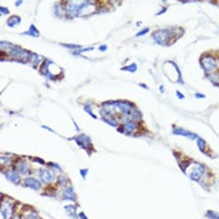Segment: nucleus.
<instances>
[{"label": "nucleus", "mask_w": 219, "mask_h": 219, "mask_svg": "<svg viewBox=\"0 0 219 219\" xmlns=\"http://www.w3.org/2000/svg\"><path fill=\"white\" fill-rule=\"evenodd\" d=\"M200 64L207 74H212L214 72H218L219 60L213 55H203L200 59Z\"/></svg>", "instance_id": "obj_1"}, {"label": "nucleus", "mask_w": 219, "mask_h": 219, "mask_svg": "<svg viewBox=\"0 0 219 219\" xmlns=\"http://www.w3.org/2000/svg\"><path fill=\"white\" fill-rule=\"evenodd\" d=\"M153 39L158 44L162 45H168L169 44V39H175V36L173 35V30L172 29H162V30H157L153 33Z\"/></svg>", "instance_id": "obj_2"}, {"label": "nucleus", "mask_w": 219, "mask_h": 219, "mask_svg": "<svg viewBox=\"0 0 219 219\" xmlns=\"http://www.w3.org/2000/svg\"><path fill=\"white\" fill-rule=\"evenodd\" d=\"M30 55H31V53H29L28 50L23 49V48H19V46H14L13 49L8 53V56L13 58L15 60H20V61H29Z\"/></svg>", "instance_id": "obj_3"}, {"label": "nucleus", "mask_w": 219, "mask_h": 219, "mask_svg": "<svg viewBox=\"0 0 219 219\" xmlns=\"http://www.w3.org/2000/svg\"><path fill=\"white\" fill-rule=\"evenodd\" d=\"M15 202L12 198H4L1 200V215L4 219H10L14 215Z\"/></svg>", "instance_id": "obj_4"}, {"label": "nucleus", "mask_w": 219, "mask_h": 219, "mask_svg": "<svg viewBox=\"0 0 219 219\" xmlns=\"http://www.w3.org/2000/svg\"><path fill=\"white\" fill-rule=\"evenodd\" d=\"M193 164H194V167L192 169V172L189 173V177L190 179H193L195 181H200L207 173V168L204 165L198 164V163H193Z\"/></svg>", "instance_id": "obj_5"}, {"label": "nucleus", "mask_w": 219, "mask_h": 219, "mask_svg": "<svg viewBox=\"0 0 219 219\" xmlns=\"http://www.w3.org/2000/svg\"><path fill=\"white\" fill-rule=\"evenodd\" d=\"M36 174L39 175L40 180L44 181V183H46V184L53 183L54 179H55V174H54V172H53V169H50V168H44V169L36 170Z\"/></svg>", "instance_id": "obj_6"}, {"label": "nucleus", "mask_w": 219, "mask_h": 219, "mask_svg": "<svg viewBox=\"0 0 219 219\" xmlns=\"http://www.w3.org/2000/svg\"><path fill=\"white\" fill-rule=\"evenodd\" d=\"M138 130H139V124H138L137 121H133V120L124 121L120 128L118 126V132L125 133V134H133V133H135Z\"/></svg>", "instance_id": "obj_7"}, {"label": "nucleus", "mask_w": 219, "mask_h": 219, "mask_svg": "<svg viewBox=\"0 0 219 219\" xmlns=\"http://www.w3.org/2000/svg\"><path fill=\"white\" fill-rule=\"evenodd\" d=\"M114 105H115V109L118 113H120L121 115H128L133 110V104L129 103V101H123V100H119V101H113Z\"/></svg>", "instance_id": "obj_8"}, {"label": "nucleus", "mask_w": 219, "mask_h": 219, "mask_svg": "<svg viewBox=\"0 0 219 219\" xmlns=\"http://www.w3.org/2000/svg\"><path fill=\"white\" fill-rule=\"evenodd\" d=\"M74 140H75L78 145H79V147H82V148L84 149V150L89 152V148H90V149H93V147H92V140H90V138H89L88 135H85V134H80L79 137L74 138Z\"/></svg>", "instance_id": "obj_9"}, {"label": "nucleus", "mask_w": 219, "mask_h": 219, "mask_svg": "<svg viewBox=\"0 0 219 219\" xmlns=\"http://www.w3.org/2000/svg\"><path fill=\"white\" fill-rule=\"evenodd\" d=\"M3 173H4L5 177L8 178V180H10L12 183H14V184H19L20 183L21 178H20V174L17 172V170H14V169H4Z\"/></svg>", "instance_id": "obj_10"}, {"label": "nucleus", "mask_w": 219, "mask_h": 219, "mask_svg": "<svg viewBox=\"0 0 219 219\" xmlns=\"http://www.w3.org/2000/svg\"><path fill=\"white\" fill-rule=\"evenodd\" d=\"M61 198H63V200H73V202L77 200V195H75V192H74L73 186H65V188L63 189Z\"/></svg>", "instance_id": "obj_11"}, {"label": "nucleus", "mask_w": 219, "mask_h": 219, "mask_svg": "<svg viewBox=\"0 0 219 219\" xmlns=\"http://www.w3.org/2000/svg\"><path fill=\"white\" fill-rule=\"evenodd\" d=\"M15 169L19 174H28L30 172V167L29 163L26 160H17L15 163Z\"/></svg>", "instance_id": "obj_12"}, {"label": "nucleus", "mask_w": 219, "mask_h": 219, "mask_svg": "<svg viewBox=\"0 0 219 219\" xmlns=\"http://www.w3.org/2000/svg\"><path fill=\"white\" fill-rule=\"evenodd\" d=\"M24 185L25 186H29L30 189H34V190H39L41 188V184L38 179L35 178H31V177H28L24 179Z\"/></svg>", "instance_id": "obj_13"}, {"label": "nucleus", "mask_w": 219, "mask_h": 219, "mask_svg": "<svg viewBox=\"0 0 219 219\" xmlns=\"http://www.w3.org/2000/svg\"><path fill=\"white\" fill-rule=\"evenodd\" d=\"M21 219H40V217L33 208H25V210L23 212V215H21Z\"/></svg>", "instance_id": "obj_14"}, {"label": "nucleus", "mask_w": 219, "mask_h": 219, "mask_svg": "<svg viewBox=\"0 0 219 219\" xmlns=\"http://www.w3.org/2000/svg\"><path fill=\"white\" fill-rule=\"evenodd\" d=\"M101 108H103V109L106 111V114H109L110 116H114L116 113H118V111H116V109H115L114 103H110V101H105V103H103Z\"/></svg>", "instance_id": "obj_15"}, {"label": "nucleus", "mask_w": 219, "mask_h": 219, "mask_svg": "<svg viewBox=\"0 0 219 219\" xmlns=\"http://www.w3.org/2000/svg\"><path fill=\"white\" fill-rule=\"evenodd\" d=\"M174 134H179V135H184V137H188V138H192V139H198V137L193 133H190L188 130H184L181 129V128H177V129H174Z\"/></svg>", "instance_id": "obj_16"}, {"label": "nucleus", "mask_w": 219, "mask_h": 219, "mask_svg": "<svg viewBox=\"0 0 219 219\" xmlns=\"http://www.w3.org/2000/svg\"><path fill=\"white\" fill-rule=\"evenodd\" d=\"M13 158V155L12 154H1V157H0V163H1V168L3 169H5V167H7L8 164H10L12 163V159Z\"/></svg>", "instance_id": "obj_17"}, {"label": "nucleus", "mask_w": 219, "mask_h": 219, "mask_svg": "<svg viewBox=\"0 0 219 219\" xmlns=\"http://www.w3.org/2000/svg\"><path fill=\"white\" fill-rule=\"evenodd\" d=\"M41 60H43V58H41L40 55H38V54H33V53H31L30 59H29V63H30L34 68H38V66L40 65Z\"/></svg>", "instance_id": "obj_18"}, {"label": "nucleus", "mask_w": 219, "mask_h": 219, "mask_svg": "<svg viewBox=\"0 0 219 219\" xmlns=\"http://www.w3.org/2000/svg\"><path fill=\"white\" fill-rule=\"evenodd\" d=\"M129 119L133 120V121H139L142 119V114H140V111L138 110L137 108H133V110L129 113Z\"/></svg>", "instance_id": "obj_19"}, {"label": "nucleus", "mask_w": 219, "mask_h": 219, "mask_svg": "<svg viewBox=\"0 0 219 219\" xmlns=\"http://www.w3.org/2000/svg\"><path fill=\"white\" fill-rule=\"evenodd\" d=\"M24 35H29V36H34V38H39V31H38V29L35 28V25L34 24H31L30 25V29L29 30H26V31H24L23 33Z\"/></svg>", "instance_id": "obj_20"}, {"label": "nucleus", "mask_w": 219, "mask_h": 219, "mask_svg": "<svg viewBox=\"0 0 219 219\" xmlns=\"http://www.w3.org/2000/svg\"><path fill=\"white\" fill-rule=\"evenodd\" d=\"M20 21H21V19H20V17H18V15H14V17H10L9 19H8V21H7V24L10 26V28H14L15 25H18V24H20Z\"/></svg>", "instance_id": "obj_21"}, {"label": "nucleus", "mask_w": 219, "mask_h": 219, "mask_svg": "<svg viewBox=\"0 0 219 219\" xmlns=\"http://www.w3.org/2000/svg\"><path fill=\"white\" fill-rule=\"evenodd\" d=\"M14 46H15V45L10 44V43H7V41H1V43H0V49H1V53H3V54H5V51L9 53Z\"/></svg>", "instance_id": "obj_22"}, {"label": "nucleus", "mask_w": 219, "mask_h": 219, "mask_svg": "<svg viewBox=\"0 0 219 219\" xmlns=\"http://www.w3.org/2000/svg\"><path fill=\"white\" fill-rule=\"evenodd\" d=\"M208 79H209L213 84L219 85V72H214L212 74H208Z\"/></svg>", "instance_id": "obj_23"}, {"label": "nucleus", "mask_w": 219, "mask_h": 219, "mask_svg": "<svg viewBox=\"0 0 219 219\" xmlns=\"http://www.w3.org/2000/svg\"><path fill=\"white\" fill-rule=\"evenodd\" d=\"M105 123H108L109 125H113V126H119V120L114 118V116H109V118H105L103 119Z\"/></svg>", "instance_id": "obj_24"}, {"label": "nucleus", "mask_w": 219, "mask_h": 219, "mask_svg": "<svg viewBox=\"0 0 219 219\" xmlns=\"http://www.w3.org/2000/svg\"><path fill=\"white\" fill-rule=\"evenodd\" d=\"M197 143H198V147H199L200 150L204 154H208V152H207V143L203 140L202 138H198V139H197Z\"/></svg>", "instance_id": "obj_25"}, {"label": "nucleus", "mask_w": 219, "mask_h": 219, "mask_svg": "<svg viewBox=\"0 0 219 219\" xmlns=\"http://www.w3.org/2000/svg\"><path fill=\"white\" fill-rule=\"evenodd\" d=\"M84 110L87 111V113H89V115H92L94 119H97V116H95V114L93 113L92 105H90V103H89V101H87V103H85V105H84Z\"/></svg>", "instance_id": "obj_26"}, {"label": "nucleus", "mask_w": 219, "mask_h": 219, "mask_svg": "<svg viewBox=\"0 0 219 219\" xmlns=\"http://www.w3.org/2000/svg\"><path fill=\"white\" fill-rule=\"evenodd\" d=\"M75 207L74 205H69V207H65V212H66V214H69L72 218H75Z\"/></svg>", "instance_id": "obj_27"}, {"label": "nucleus", "mask_w": 219, "mask_h": 219, "mask_svg": "<svg viewBox=\"0 0 219 219\" xmlns=\"http://www.w3.org/2000/svg\"><path fill=\"white\" fill-rule=\"evenodd\" d=\"M58 184H59L61 188H65V186H68V184H69V179L66 177H60L59 179H58Z\"/></svg>", "instance_id": "obj_28"}, {"label": "nucleus", "mask_w": 219, "mask_h": 219, "mask_svg": "<svg viewBox=\"0 0 219 219\" xmlns=\"http://www.w3.org/2000/svg\"><path fill=\"white\" fill-rule=\"evenodd\" d=\"M121 70H125V72H132V73H134L137 70V64H132V65L129 66H125V68H123Z\"/></svg>", "instance_id": "obj_29"}, {"label": "nucleus", "mask_w": 219, "mask_h": 219, "mask_svg": "<svg viewBox=\"0 0 219 219\" xmlns=\"http://www.w3.org/2000/svg\"><path fill=\"white\" fill-rule=\"evenodd\" d=\"M207 217H209L210 219H219V215L215 214L214 212H208V213H207Z\"/></svg>", "instance_id": "obj_30"}, {"label": "nucleus", "mask_w": 219, "mask_h": 219, "mask_svg": "<svg viewBox=\"0 0 219 219\" xmlns=\"http://www.w3.org/2000/svg\"><path fill=\"white\" fill-rule=\"evenodd\" d=\"M0 14H1V15L9 14V10H8L7 8H5V7H1V8H0Z\"/></svg>", "instance_id": "obj_31"}, {"label": "nucleus", "mask_w": 219, "mask_h": 219, "mask_svg": "<svg viewBox=\"0 0 219 219\" xmlns=\"http://www.w3.org/2000/svg\"><path fill=\"white\" fill-rule=\"evenodd\" d=\"M149 31V28H145V29H143L142 31H139V33L137 34V36H142V35H144V34H147Z\"/></svg>", "instance_id": "obj_32"}, {"label": "nucleus", "mask_w": 219, "mask_h": 219, "mask_svg": "<svg viewBox=\"0 0 219 219\" xmlns=\"http://www.w3.org/2000/svg\"><path fill=\"white\" fill-rule=\"evenodd\" d=\"M49 165H50V167H54V168H56V170H61L60 165H58V164H55V163H50Z\"/></svg>", "instance_id": "obj_33"}, {"label": "nucleus", "mask_w": 219, "mask_h": 219, "mask_svg": "<svg viewBox=\"0 0 219 219\" xmlns=\"http://www.w3.org/2000/svg\"><path fill=\"white\" fill-rule=\"evenodd\" d=\"M87 172H88V169H83L82 172H80V173H82V177H83V178H85V175H87Z\"/></svg>", "instance_id": "obj_34"}, {"label": "nucleus", "mask_w": 219, "mask_h": 219, "mask_svg": "<svg viewBox=\"0 0 219 219\" xmlns=\"http://www.w3.org/2000/svg\"><path fill=\"white\" fill-rule=\"evenodd\" d=\"M99 50H100V51H105V50H106V45H101V46L99 48Z\"/></svg>", "instance_id": "obj_35"}, {"label": "nucleus", "mask_w": 219, "mask_h": 219, "mask_svg": "<svg viewBox=\"0 0 219 219\" xmlns=\"http://www.w3.org/2000/svg\"><path fill=\"white\" fill-rule=\"evenodd\" d=\"M79 217L82 218V219H87V217L84 215V213H79Z\"/></svg>", "instance_id": "obj_36"}, {"label": "nucleus", "mask_w": 219, "mask_h": 219, "mask_svg": "<svg viewBox=\"0 0 219 219\" xmlns=\"http://www.w3.org/2000/svg\"><path fill=\"white\" fill-rule=\"evenodd\" d=\"M195 97H197V98H204V95H203V94H198V93H197V94H195Z\"/></svg>", "instance_id": "obj_37"}, {"label": "nucleus", "mask_w": 219, "mask_h": 219, "mask_svg": "<svg viewBox=\"0 0 219 219\" xmlns=\"http://www.w3.org/2000/svg\"><path fill=\"white\" fill-rule=\"evenodd\" d=\"M177 95H178V97H179V98H181V99H183V98H184V95H183V94H181V93H179V92H177Z\"/></svg>", "instance_id": "obj_38"}, {"label": "nucleus", "mask_w": 219, "mask_h": 219, "mask_svg": "<svg viewBox=\"0 0 219 219\" xmlns=\"http://www.w3.org/2000/svg\"><path fill=\"white\" fill-rule=\"evenodd\" d=\"M21 4H23V1H17V3H15V5H17V7H19V5H21Z\"/></svg>", "instance_id": "obj_39"}, {"label": "nucleus", "mask_w": 219, "mask_h": 219, "mask_svg": "<svg viewBox=\"0 0 219 219\" xmlns=\"http://www.w3.org/2000/svg\"><path fill=\"white\" fill-rule=\"evenodd\" d=\"M217 4H218V5H219V1H218V3H217Z\"/></svg>", "instance_id": "obj_40"}]
</instances>
